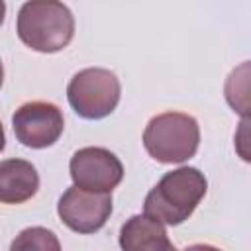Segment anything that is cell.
Returning <instances> with one entry per match:
<instances>
[{"label": "cell", "mask_w": 251, "mask_h": 251, "mask_svg": "<svg viewBox=\"0 0 251 251\" xmlns=\"http://www.w3.org/2000/svg\"><path fill=\"white\" fill-rule=\"evenodd\" d=\"M208 190L204 173L196 167H178L161 176L143 202V214L163 226H178L192 216Z\"/></svg>", "instance_id": "cell-1"}, {"label": "cell", "mask_w": 251, "mask_h": 251, "mask_svg": "<svg viewBox=\"0 0 251 251\" xmlns=\"http://www.w3.org/2000/svg\"><path fill=\"white\" fill-rule=\"evenodd\" d=\"M18 37L37 53H57L65 49L75 35L73 12L55 0L25 2L18 12Z\"/></svg>", "instance_id": "cell-2"}, {"label": "cell", "mask_w": 251, "mask_h": 251, "mask_svg": "<svg viewBox=\"0 0 251 251\" xmlns=\"http://www.w3.org/2000/svg\"><path fill=\"white\" fill-rule=\"evenodd\" d=\"M200 145L198 122L184 112H163L149 120L143 131V147L157 163H184Z\"/></svg>", "instance_id": "cell-3"}, {"label": "cell", "mask_w": 251, "mask_h": 251, "mask_svg": "<svg viewBox=\"0 0 251 251\" xmlns=\"http://www.w3.org/2000/svg\"><path fill=\"white\" fill-rule=\"evenodd\" d=\"M122 96L120 78L102 67H88L73 75L67 84V100L76 116L102 120L110 116Z\"/></svg>", "instance_id": "cell-4"}, {"label": "cell", "mask_w": 251, "mask_h": 251, "mask_svg": "<svg viewBox=\"0 0 251 251\" xmlns=\"http://www.w3.org/2000/svg\"><path fill=\"white\" fill-rule=\"evenodd\" d=\"M16 139L29 149H45L59 141L65 129V118L53 102L33 100L22 104L12 116Z\"/></svg>", "instance_id": "cell-5"}, {"label": "cell", "mask_w": 251, "mask_h": 251, "mask_svg": "<svg viewBox=\"0 0 251 251\" xmlns=\"http://www.w3.org/2000/svg\"><path fill=\"white\" fill-rule=\"evenodd\" d=\"M73 186L88 192H110L124 178L122 161L104 147H82L69 163Z\"/></svg>", "instance_id": "cell-6"}, {"label": "cell", "mask_w": 251, "mask_h": 251, "mask_svg": "<svg viewBox=\"0 0 251 251\" xmlns=\"http://www.w3.org/2000/svg\"><path fill=\"white\" fill-rule=\"evenodd\" d=\"M57 214L69 229L76 233H94L104 227L112 214V194L71 186L59 198Z\"/></svg>", "instance_id": "cell-7"}, {"label": "cell", "mask_w": 251, "mask_h": 251, "mask_svg": "<svg viewBox=\"0 0 251 251\" xmlns=\"http://www.w3.org/2000/svg\"><path fill=\"white\" fill-rule=\"evenodd\" d=\"M120 247L122 251H178L163 224L157 220L135 214L120 227Z\"/></svg>", "instance_id": "cell-8"}, {"label": "cell", "mask_w": 251, "mask_h": 251, "mask_svg": "<svg viewBox=\"0 0 251 251\" xmlns=\"http://www.w3.org/2000/svg\"><path fill=\"white\" fill-rule=\"evenodd\" d=\"M39 175L25 159L0 161V204H24L35 196Z\"/></svg>", "instance_id": "cell-9"}, {"label": "cell", "mask_w": 251, "mask_h": 251, "mask_svg": "<svg viewBox=\"0 0 251 251\" xmlns=\"http://www.w3.org/2000/svg\"><path fill=\"white\" fill-rule=\"evenodd\" d=\"M10 251H61V243L51 229L33 226L22 229L14 237Z\"/></svg>", "instance_id": "cell-10"}, {"label": "cell", "mask_w": 251, "mask_h": 251, "mask_svg": "<svg viewBox=\"0 0 251 251\" xmlns=\"http://www.w3.org/2000/svg\"><path fill=\"white\" fill-rule=\"evenodd\" d=\"M182 251H222V249H218L214 245H208V243H194V245L184 247Z\"/></svg>", "instance_id": "cell-11"}, {"label": "cell", "mask_w": 251, "mask_h": 251, "mask_svg": "<svg viewBox=\"0 0 251 251\" xmlns=\"http://www.w3.org/2000/svg\"><path fill=\"white\" fill-rule=\"evenodd\" d=\"M4 147H6V133H4V126L0 122V153L4 151Z\"/></svg>", "instance_id": "cell-12"}, {"label": "cell", "mask_w": 251, "mask_h": 251, "mask_svg": "<svg viewBox=\"0 0 251 251\" xmlns=\"http://www.w3.org/2000/svg\"><path fill=\"white\" fill-rule=\"evenodd\" d=\"M4 16H6V4L0 0V25L4 24Z\"/></svg>", "instance_id": "cell-13"}, {"label": "cell", "mask_w": 251, "mask_h": 251, "mask_svg": "<svg viewBox=\"0 0 251 251\" xmlns=\"http://www.w3.org/2000/svg\"><path fill=\"white\" fill-rule=\"evenodd\" d=\"M2 82H4V65L0 61V88H2Z\"/></svg>", "instance_id": "cell-14"}]
</instances>
